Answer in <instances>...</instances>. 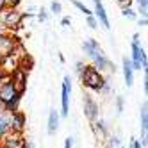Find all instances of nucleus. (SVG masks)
Returning <instances> with one entry per match:
<instances>
[{"mask_svg":"<svg viewBox=\"0 0 148 148\" xmlns=\"http://www.w3.org/2000/svg\"><path fill=\"white\" fill-rule=\"evenodd\" d=\"M0 62H2V56H0Z\"/></svg>","mask_w":148,"mask_h":148,"instance_id":"nucleus-35","label":"nucleus"},{"mask_svg":"<svg viewBox=\"0 0 148 148\" xmlns=\"http://www.w3.org/2000/svg\"><path fill=\"white\" fill-rule=\"evenodd\" d=\"M120 148H123V146H120Z\"/></svg>","mask_w":148,"mask_h":148,"instance_id":"nucleus-36","label":"nucleus"},{"mask_svg":"<svg viewBox=\"0 0 148 148\" xmlns=\"http://www.w3.org/2000/svg\"><path fill=\"white\" fill-rule=\"evenodd\" d=\"M130 62H132V68L134 70H143V71H146L148 59H146L145 48L139 43V34H137V32L132 36V59H130Z\"/></svg>","mask_w":148,"mask_h":148,"instance_id":"nucleus-5","label":"nucleus"},{"mask_svg":"<svg viewBox=\"0 0 148 148\" xmlns=\"http://www.w3.org/2000/svg\"><path fill=\"white\" fill-rule=\"evenodd\" d=\"M136 4H137L136 13L141 16H146L148 14V0H136Z\"/></svg>","mask_w":148,"mask_h":148,"instance_id":"nucleus-16","label":"nucleus"},{"mask_svg":"<svg viewBox=\"0 0 148 148\" xmlns=\"http://www.w3.org/2000/svg\"><path fill=\"white\" fill-rule=\"evenodd\" d=\"M93 5H95L93 14L97 16L98 23L103 25L105 29H111V22H109V16H107V11H105V7H103V4H102V0H93Z\"/></svg>","mask_w":148,"mask_h":148,"instance_id":"nucleus-9","label":"nucleus"},{"mask_svg":"<svg viewBox=\"0 0 148 148\" xmlns=\"http://www.w3.org/2000/svg\"><path fill=\"white\" fill-rule=\"evenodd\" d=\"M146 130H148V105L145 102L141 107V146H146Z\"/></svg>","mask_w":148,"mask_h":148,"instance_id":"nucleus-12","label":"nucleus"},{"mask_svg":"<svg viewBox=\"0 0 148 148\" xmlns=\"http://www.w3.org/2000/svg\"><path fill=\"white\" fill-rule=\"evenodd\" d=\"M82 52L86 54L89 59H93V66L97 68V70H109L114 73V64L107 59V56L103 54V50L102 47L98 45V41L97 39H93V38H88V39H84L82 41Z\"/></svg>","mask_w":148,"mask_h":148,"instance_id":"nucleus-1","label":"nucleus"},{"mask_svg":"<svg viewBox=\"0 0 148 148\" xmlns=\"http://www.w3.org/2000/svg\"><path fill=\"white\" fill-rule=\"evenodd\" d=\"M107 148H120V139L116 136L109 137V143H107Z\"/></svg>","mask_w":148,"mask_h":148,"instance_id":"nucleus-23","label":"nucleus"},{"mask_svg":"<svg viewBox=\"0 0 148 148\" xmlns=\"http://www.w3.org/2000/svg\"><path fill=\"white\" fill-rule=\"evenodd\" d=\"M80 80H82V86H86L88 89L91 91H100V88L103 86V75H102V71L97 70L93 64H86L80 73Z\"/></svg>","mask_w":148,"mask_h":148,"instance_id":"nucleus-3","label":"nucleus"},{"mask_svg":"<svg viewBox=\"0 0 148 148\" xmlns=\"http://www.w3.org/2000/svg\"><path fill=\"white\" fill-rule=\"evenodd\" d=\"M73 146V137H66V141H64V148H71Z\"/></svg>","mask_w":148,"mask_h":148,"instance_id":"nucleus-31","label":"nucleus"},{"mask_svg":"<svg viewBox=\"0 0 148 148\" xmlns=\"http://www.w3.org/2000/svg\"><path fill=\"white\" fill-rule=\"evenodd\" d=\"M121 14H123L125 18H129V20H134V18H137L136 9H132L130 5H125V7H121Z\"/></svg>","mask_w":148,"mask_h":148,"instance_id":"nucleus-20","label":"nucleus"},{"mask_svg":"<svg viewBox=\"0 0 148 148\" xmlns=\"http://www.w3.org/2000/svg\"><path fill=\"white\" fill-rule=\"evenodd\" d=\"M9 80L20 95H23V91L27 89V71H23L22 68H14L9 73Z\"/></svg>","mask_w":148,"mask_h":148,"instance_id":"nucleus-8","label":"nucleus"},{"mask_svg":"<svg viewBox=\"0 0 148 148\" xmlns=\"http://www.w3.org/2000/svg\"><path fill=\"white\" fill-rule=\"evenodd\" d=\"M20 45H22V43H20L18 36H14L11 32H4V30L0 32V56H2V57L13 54Z\"/></svg>","mask_w":148,"mask_h":148,"instance_id":"nucleus-6","label":"nucleus"},{"mask_svg":"<svg viewBox=\"0 0 148 148\" xmlns=\"http://www.w3.org/2000/svg\"><path fill=\"white\" fill-rule=\"evenodd\" d=\"M25 148H36V146H34L32 143H29V145H25Z\"/></svg>","mask_w":148,"mask_h":148,"instance_id":"nucleus-34","label":"nucleus"},{"mask_svg":"<svg viewBox=\"0 0 148 148\" xmlns=\"http://www.w3.org/2000/svg\"><path fill=\"white\" fill-rule=\"evenodd\" d=\"M22 22H23V13L18 11V7H7L5 11L0 14V25L9 32L22 29Z\"/></svg>","mask_w":148,"mask_h":148,"instance_id":"nucleus-4","label":"nucleus"},{"mask_svg":"<svg viewBox=\"0 0 148 148\" xmlns=\"http://www.w3.org/2000/svg\"><path fill=\"white\" fill-rule=\"evenodd\" d=\"M5 9H7V5H5V2H4V0H0V14H2V13L5 11Z\"/></svg>","mask_w":148,"mask_h":148,"instance_id":"nucleus-33","label":"nucleus"},{"mask_svg":"<svg viewBox=\"0 0 148 148\" xmlns=\"http://www.w3.org/2000/svg\"><path fill=\"white\" fill-rule=\"evenodd\" d=\"M71 4L75 5V7L79 9V11H80V13H84V14H86V16H88V14H93V11H91V9H89L86 4H82L80 0H71Z\"/></svg>","mask_w":148,"mask_h":148,"instance_id":"nucleus-19","label":"nucleus"},{"mask_svg":"<svg viewBox=\"0 0 148 148\" xmlns=\"http://www.w3.org/2000/svg\"><path fill=\"white\" fill-rule=\"evenodd\" d=\"M70 23H71V20H70V16H64V18L61 20V25H62V27H70Z\"/></svg>","mask_w":148,"mask_h":148,"instance_id":"nucleus-29","label":"nucleus"},{"mask_svg":"<svg viewBox=\"0 0 148 148\" xmlns=\"http://www.w3.org/2000/svg\"><path fill=\"white\" fill-rule=\"evenodd\" d=\"M57 129H59V112L52 109L48 114V134H56Z\"/></svg>","mask_w":148,"mask_h":148,"instance_id":"nucleus-15","label":"nucleus"},{"mask_svg":"<svg viewBox=\"0 0 148 148\" xmlns=\"http://www.w3.org/2000/svg\"><path fill=\"white\" fill-rule=\"evenodd\" d=\"M7 77H9V73H5V71H4L2 68H0V84H2V82H4V80L7 79Z\"/></svg>","mask_w":148,"mask_h":148,"instance_id":"nucleus-30","label":"nucleus"},{"mask_svg":"<svg viewBox=\"0 0 148 148\" xmlns=\"http://www.w3.org/2000/svg\"><path fill=\"white\" fill-rule=\"evenodd\" d=\"M137 23H139L141 27H146V23H148V20H146V16H141V18H139V22H137Z\"/></svg>","mask_w":148,"mask_h":148,"instance_id":"nucleus-32","label":"nucleus"},{"mask_svg":"<svg viewBox=\"0 0 148 148\" xmlns=\"http://www.w3.org/2000/svg\"><path fill=\"white\" fill-rule=\"evenodd\" d=\"M123 77H125V84L127 88H130L134 84V68L129 57H123Z\"/></svg>","mask_w":148,"mask_h":148,"instance_id":"nucleus-13","label":"nucleus"},{"mask_svg":"<svg viewBox=\"0 0 148 148\" xmlns=\"http://www.w3.org/2000/svg\"><path fill=\"white\" fill-rule=\"evenodd\" d=\"M70 93H71V79L66 75L62 79V88H61V114L62 116L70 114Z\"/></svg>","mask_w":148,"mask_h":148,"instance_id":"nucleus-7","label":"nucleus"},{"mask_svg":"<svg viewBox=\"0 0 148 148\" xmlns=\"http://www.w3.org/2000/svg\"><path fill=\"white\" fill-rule=\"evenodd\" d=\"M88 25H89V29H98V20H97V16L95 14H88Z\"/></svg>","mask_w":148,"mask_h":148,"instance_id":"nucleus-22","label":"nucleus"},{"mask_svg":"<svg viewBox=\"0 0 148 148\" xmlns=\"http://www.w3.org/2000/svg\"><path fill=\"white\" fill-rule=\"evenodd\" d=\"M23 125H25V116L18 111H13V116H11V120H9V127L16 132H22Z\"/></svg>","mask_w":148,"mask_h":148,"instance_id":"nucleus-14","label":"nucleus"},{"mask_svg":"<svg viewBox=\"0 0 148 148\" xmlns=\"http://www.w3.org/2000/svg\"><path fill=\"white\" fill-rule=\"evenodd\" d=\"M20 95L14 86L11 84V80H9V77L0 84V103H4V109L13 112V111H18V103H20Z\"/></svg>","mask_w":148,"mask_h":148,"instance_id":"nucleus-2","label":"nucleus"},{"mask_svg":"<svg viewBox=\"0 0 148 148\" xmlns=\"http://www.w3.org/2000/svg\"><path fill=\"white\" fill-rule=\"evenodd\" d=\"M84 112H86L88 120H91V121L98 118V105L89 95H84Z\"/></svg>","mask_w":148,"mask_h":148,"instance_id":"nucleus-11","label":"nucleus"},{"mask_svg":"<svg viewBox=\"0 0 148 148\" xmlns=\"http://www.w3.org/2000/svg\"><path fill=\"white\" fill-rule=\"evenodd\" d=\"M36 16H38V20H39V22H45V20L48 18V11H47V9H43V7H41V9H39V13H38Z\"/></svg>","mask_w":148,"mask_h":148,"instance_id":"nucleus-24","label":"nucleus"},{"mask_svg":"<svg viewBox=\"0 0 148 148\" xmlns=\"http://www.w3.org/2000/svg\"><path fill=\"white\" fill-rule=\"evenodd\" d=\"M84 66H86V64H84V62H75V71L79 73V75H80V73H82V70H84Z\"/></svg>","mask_w":148,"mask_h":148,"instance_id":"nucleus-28","label":"nucleus"},{"mask_svg":"<svg viewBox=\"0 0 148 148\" xmlns=\"http://www.w3.org/2000/svg\"><path fill=\"white\" fill-rule=\"evenodd\" d=\"M114 2L118 4L120 7H125V5H130V4L134 2V0H114Z\"/></svg>","mask_w":148,"mask_h":148,"instance_id":"nucleus-27","label":"nucleus"},{"mask_svg":"<svg viewBox=\"0 0 148 148\" xmlns=\"http://www.w3.org/2000/svg\"><path fill=\"white\" fill-rule=\"evenodd\" d=\"M4 137H5L4 139V148H25V145H27L22 132H16V130H13V134L4 136Z\"/></svg>","mask_w":148,"mask_h":148,"instance_id":"nucleus-10","label":"nucleus"},{"mask_svg":"<svg viewBox=\"0 0 148 148\" xmlns=\"http://www.w3.org/2000/svg\"><path fill=\"white\" fill-rule=\"evenodd\" d=\"M7 7H18L20 4H22V0H4Z\"/></svg>","mask_w":148,"mask_h":148,"instance_id":"nucleus-25","label":"nucleus"},{"mask_svg":"<svg viewBox=\"0 0 148 148\" xmlns=\"http://www.w3.org/2000/svg\"><path fill=\"white\" fill-rule=\"evenodd\" d=\"M7 130H9V120L5 118V116L0 114V139L7 134Z\"/></svg>","mask_w":148,"mask_h":148,"instance_id":"nucleus-18","label":"nucleus"},{"mask_svg":"<svg viewBox=\"0 0 148 148\" xmlns=\"http://www.w3.org/2000/svg\"><path fill=\"white\" fill-rule=\"evenodd\" d=\"M116 109H118V112L123 111V97H116Z\"/></svg>","mask_w":148,"mask_h":148,"instance_id":"nucleus-26","label":"nucleus"},{"mask_svg":"<svg viewBox=\"0 0 148 148\" xmlns=\"http://www.w3.org/2000/svg\"><path fill=\"white\" fill-rule=\"evenodd\" d=\"M93 130H95V134H97L100 139H103V137H105V130H107V129H105V123L103 121H98V123L93 125Z\"/></svg>","mask_w":148,"mask_h":148,"instance_id":"nucleus-17","label":"nucleus"},{"mask_svg":"<svg viewBox=\"0 0 148 148\" xmlns=\"http://www.w3.org/2000/svg\"><path fill=\"white\" fill-rule=\"evenodd\" d=\"M61 11H62L61 2H57V0H52V4H50V13H52V14H61Z\"/></svg>","mask_w":148,"mask_h":148,"instance_id":"nucleus-21","label":"nucleus"}]
</instances>
